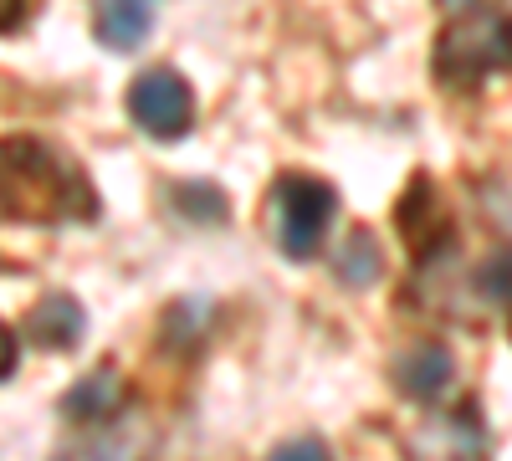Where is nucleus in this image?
<instances>
[{
    "mask_svg": "<svg viewBox=\"0 0 512 461\" xmlns=\"http://www.w3.org/2000/svg\"><path fill=\"white\" fill-rule=\"evenodd\" d=\"M98 190L77 159L41 139H0V226L93 221Z\"/></svg>",
    "mask_w": 512,
    "mask_h": 461,
    "instance_id": "1",
    "label": "nucleus"
},
{
    "mask_svg": "<svg viewBox=\"0 0 512 461\" xmlns=\"http://www.w3.org/2000/svg\"><path fill=\"white\" fill-rule=\"evenodd\" d=\"M487 72H512V16L472 11L436 41V77L451 93H477Z\"/></svg>",
    "mask_w": 512,
    "mask_h": 461,
    "instance_id": "2",
    "label": "nucleus"
},
{
    "mask_svg": "<svg viewBox=\"0 0 512 461\" xmlns=\"http://www.w3.org/2000/svg\"><path fill=\"white\" fill-rule=\"evenodd\" d=\"M338 195L313 175H282L272 185V236L287 262H313L333 226Z\"/></svg>",
    "mask_w": 512,
    "mask_h": 461,
    "instance_id": "3",
    "label": "nucleus"
},
{
    "mask_svg": "<svg viewBox=\"0 0 512 461\" xmlns=\"http://www.w3.org/2000/svg\"><path fill=\"white\" fill-rule=\"evenodd\" d=\"M128 118L139 123L149 139H185L190 123H195V93L180 72L169 67H154L144 77H134V88H128Z\"/></svg>",
    "mask_w": 512,
    "mask_h": 461,
    "instance_id": "4",
    "label": "nucleus"
},
{
    "mask_svg": "<svg viewBox=\"0 0 512 461\" xmlns=\"http://www.w3.org/2000/svg\"><path fill=\"white\" fill-rule=\"evenodd\" d=\"M400 236L410 241L415 262L446 257V251H451V226H446V216H441L436 185L425 180V175H415V185H410L405 200H400Z\"/></svg>",
    "mask_w": 512,
    "mask_h": 461,
    "instance_id": "5",
    "label": "nucleus"
},
{
    "mask_svg": "<svg viewBox=\"0 0 512 461\" xmlns=\"http://www.w3.org/2000/svg\"><path fill=\"white\" fill-rule=\"evenodd\" d=\"M123 405H128V385H123L118 369L82 374V380L62 395V415L72 426H108V421L123 415Z\"/></svg>",
    "mask_w": 512,
    "mask_h": 461,
    "instance_id": "6",
    "label": "nucleus"
},
{
    "mask_svg": "<svg viewBox=\"0 0 512 461\" xmlns=\"http://www.w3.org/2000/svg\"><path fill=\"white\" fill-rule=\"evenodd\" d=\"M21 328L36 349H77L82 333H88V313H82V303L67 298V292H47V298L26 313Z\"/></svg>",
    "mask_w": 512,
    "mask_h": 461,
    "instance_id": "7",
    "label": "nucleus"
},
{
    "mask_svg": "<svg viewBox=\"0 0 512 461\" xmlns=\"http://www.w3.org/2000/svg\"><path fill=\"white\" fill-rule=\"evenodd\" d=\"M451 374H456V359L446 344H415L395 359V390L410 395V400H436L451 390Z\"/></svg>",
    "mask_w": 512,
    "mask_h": 461,
    "instance_id": "8",
    "label": "nucleus"
},
{
    "mask_svg": "<svg viewBox=\"0 0 512 461\" xmlns=\"http://www.w3.org/2000/svg\"><path fill=\"white\" fill-rule=\"evenodd\" d=\"M93 31H98L103 47H113V52H134L139 41L154 31V11H149V0H98Z\"/></svg>",
    "mask_w": 512,
    "mask_h": 461,
    "instance_id": "9",
    "label": "nucleus"
},
{
    "mask_svg": "<svg viewBox=\"0 0 512 461\" xmlns=\"http://www.w3.org/2000/svg\"><path fill=\"white\" fill-rule=\"evenodd\" d=\"M420 451H436V456H472L482 451V426H477V410L461 405L451 415H431V426L415 436Z\"/></svg>",
    "mask_w": 512,
    "mask_h": 461,
    "instance_id": "10",
    "label": "nucleus"
},
{
    "mask_svg": "<svg viewBox=\"0 0 512 461\" xmlns=\"http://www.w3.org/2000/svg\"><path fill=\"white\" fill-rule=\"evenodd\" d=\"M210 318H216V308H210L205 298H180L175 308L164 313V323H159V333H164V349L169 354H185V349H195L205 333H210Z\"/></svg>",
    "mask_w": 512,
    "mask_h": 461,
    "instance_id": "11",
    "label": "nucleus"
},
{
    "mask_svg": "<svg viewBox=\"0 0 512 461\" xmlns=\"http://www.w3.org/2000/svg\"><path fill=\"white\" fill-rule=\"evenodd\" d=\"M169 200L180 205V216L195 221V226H221L231 216V200L216 190V185H205V180H185V185H169Z\"/></svg>",
    "mask_w": 512,
    "mask_h": 461,
    "instance_id": "12",
    "label": "nucleus"
},
{
    "mask_svg": "<svg viewBox=\"0 0 512 461\" xmlns=\"http://www.w3.org/2000/svg\"><path fill=\"white\" fill-rule=\"evenodd\" d=\"M338 282H349V287H369L379 277V251H374V236L369 231H349L344 246H338Z\"/></svg>",
    "mask_w": 512,
    "mask_h": 461,
    "instance_id": "13",
    "label": "nucleus"
},
{
    "mask_svg": "<svg viewBox=\"0 0 512 461\" xmlns=\"http://www.w3.org/2000/svg\"><path fill=\"white\" fill-rule=\"evenodd\" d=\"M477 205H482V216L492 231L512 236V175H487L477 185Z\"/></svg>",
    "mask_w": 512,
    "mask_h": 461,
    "instance_id": "14",
    "label": "nucleus"
},
{
    "mask_svg": "<svg viewBox=\"0 0 512 461\" xmlns=\"http://www.w3.org/2000/svg\"><path fill=\"white\" fill-rule=\"evenodd\" d=\"M477 292L487 303H507L512 308V251H492L477 267Z\"/></svg>",
    "mask_w": 512,
    "mask_h": 461,
    "instance_id": "15",
    "label": "nucleus"
},
{
    "mask_svg": "<svg viewBox=\"0 0 512 461\" xmlns=\"http://www.w3.org/2000/svg\"><path fill=\"white\" fill-rule=\"evenodd\" d=\"M277 456H328V446L318 436H303V441H282Z\"/></svg>",
    "mask_w": 512,
    "mask_h": 461,
    "instance_id": "16",
    "label": "nucleus"
},
{
    "mask_svg": "<svg viewBox=\"0 0 512 461\" xmlns=\"http://www.w3.org/2000/svg\"><path fill=\"white\" fill-rule=\"evenodd\" d=\"M11 369H16V333L0 323V380H6Z\"/></svg>",
    "mask_w": 512,
    "mask_h": 461,
    "instance_id": "17",
    "label": "nucleus"
},
{
    "mask_svg": "<svg viewBox=\"0 0 512 461\" xmlns=\"http://www.w3.org/2000/svg\"><path fill=\"white\" fill-rule=\"evenodd\" d=\"M21 16V0H0V26H11Z\"/></svg>",
    "mask_w": 512,
    "mask_h": 461,
    "instance_id": "18",
    "label": "nucleus"
},
{
    "mask_svg": "<svg viewBox=\"0 0 512 461\" xmlns=\"http://www.w3.org/2000/svg\"><path fill=\"white\" fill-rule=\"evenodd\" d=\"M441 6H446V11H482L487 0H441Z\"/></svg>",
    "mask_w": 512,
    "mask_h": 461,
    "instance_id": "19",
    "label": "nucleus"
}]
</instances>
